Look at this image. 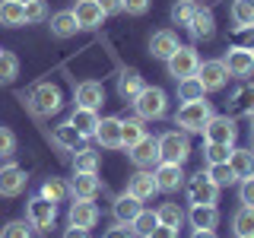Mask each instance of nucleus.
Here are the masks:
<instances>
[{"label": "nucleus", "instance_id": "2", "mask_svg": "<svg viewBox=\"0 0 254 238\" xmlns=\"http://www.w3.org/2000/svg\"><path fill=\"white\" fill-rule=\"evenodd\" d=\"M165 108H169V95L159 86H143V92L133 99V111L140 121H159L165 118Z\"/></svg>", "mask_w": 254, "mask_h": 238}, {"label": "nucleus", "instance_id": "27", "mask_svg": "<svg viewBox=\"0 0 254 238\" xmlns=\"http://www.w3.org/2000/svg\"><path fill=\"white\" fill-rule=\"evenodd\" d=\"M188 219H190L194 229H216L219 210H216V203H197V206H190Z\"/></svg>", "mask_w": 254, "mask_h": 238}, {"label": "nucleus", "instance_id": "43", "mask_svg": "<svg viewBox=\"0 0 254 238\" xmlns=\"http://www.w3.org/2000/svg\"><path fill=\"white\" fill-rule=\"evenodd\" d=\"M0 238H32V229L26 219H13L0 229Z\"/></svg>", "mask_w": 254, "mask_h": 238}, {"label": "nucleus", "instance_id": "31", "mask_svg": "<svg viewBox=\"0 0 254 238\" xmlns=\"http://www.w3.org/2000/svg\"><path fill=\"white\" fill-rule=\"evenodd\" d=\"M229 169L235 172V178L254 175V153L251 149H232V153H229Z\"/></svg>", "mask_w": 254, "mask_h": 238}, {"label": "nucleus", "instance_id": "19", "mask_svg": "<svg viewBox=\"0 0 254 238\" xmlns=\"http://www.w3.org/2000/svg\"><path fill=\"white\" fill-rule=\"evenodd\" d=\"M92 137L99 140L105 149H118V146H121V118H115V115H111V118H102Z\"/></svg>", "mask_w": 254, "mask_h": 238}, {"label": "nucleus", "instance_id": "5", "mask_svg": "<svg viewBox=\"0 0 254 238\" xmlns=\"http://www.w3.org/2000/svg\"><path fill=\"white\" fill-rule=\"evenodd\" d=\"M165 67H169V76L178 83V79L197 73V67H200V54H197L190 45H178V51H175L172 58L165 60Z\"/></svg>", "mask_w": 254, "mask_h": 238}, {"label": "nucleus", "instance_id": "55", "mask_svg": "<svg viewBox=\"0 0 254 238\" xmlns=\"http://www.w3.org/2000/svg\"><path fill=\"white\" fill-rule=\"evenodd\" d=\"M251 124H254V115H251Z\"/></svg>", "mask_w": 254, "mask_h": 238}, {"label": "nucleus", "instance_id": "41", "mask_svg": "<svg viewBox=\"0 0 254 238\" xmlns=\"http://www.w3.org/2000/svg\"><path fill=\"white\" fill-rule=\"evenodd\" d=\"M156 226H159V219H156V213H153V210H140L137 216H133V222H130V229L137 232V238H146Z\"/></svg>", "mask_w": 254, "mask_h": 238}, {"label": "nucleus", "instance_id": "49", "mask_svg": "<svg viewBox=\"0 0 254 238\" xmlns=\"http://www.w3.org/2000/svg\"><path fill=\"white\" fill-rule=\"evenodd\" d=\"M99 6H102V13H105V16L124 13V0H99Z\"/></svg>", "mask_w": 254, "mask_h": 238}, {"label": "nucleus", "instance_id": "44", "mask_svg": "<svg viewBox=\"0 0 254 238\" xmlns=\"http://www.w3.org/2000/svg\"><path fill=\"white\" fill-rule=\"evenodd\" d=\"M229 153H232V146H222V143H206V146H203L206 165H210V162H229Z\"/></svg>", "mask_w": 254, "mask_h": 238}, {"label": "nucleus", "instance_id": "37", "mask_svg": "<svg viewBox=\"0 0 254 238\" xmlns=\"http://www.w3.org/2000/svg\"><path fill=\"white\" fill-rule=\"evenodd\" d=\"M194 13H197V0H175V6H172V22L175 26H190V19H194Z\"/></svg>", "mask_w": 254, "mask_h": 238}, {"label": "nucleus", "instance_id": "7", "mask_svg": "<svg viewBox=\"0 0 254 238\" xmlns=\"http://www.w3.org/2000/svg\"><path fill=\"white\" fill-rule=\"evenodd\" d=\"M54 219H58V203L48 200V197H32V200L26 203V222L35 229H51Z\"/></svg>", "mask_w": 254, "mask_h": 238}, {"label": "nucleus", "instance_id": "25", "mask_svg": "<svg viewBox=\"0 0 254 238\" xmlns=\"http://www.w3.org/2000/svg\"><path fill=\"white\" fill-rule=\"evenodd\" d=\"M229 108H232V118L235 115L251 118L254 115V83H242V86H238V89L232 92V99H229Z\"/></svg>", "mask_w": 254, "mask_h": 238}, {"label": "nucleus", "instance_id": "13", "mask_svg": "<svg viewBox=\"0 0 254 238\" xmlns=\"http://www.w3.org/2000/svg\"><path fill=\"white\" fill-rule=\"evenodd\" d=\"M153 178H156V190H162V194H175V190L185 184V172L175 162H159L153 169Z\"/></svg>", "mask_w": 254, "mask_h": 238}, {"label": "nucleus", "instance_id": "36", "mask_svg": "<svg viewBox=\"0 0 254 238\" xmlns=\"http://www.w3.org/2000/svg\"><path fill=\"white\" fill-rule=\"evenodd\" d=\"M42 197H48V200H54V203L67 200V197H70L67 181H64V178H45L42 181Z\"/></svg>", "mask_w": 254, "mask_h": 238}, {"label": "nucleus", "instance_id": "48", "mask_svg": "<svg viewBox=\"0 0 254 238\" xmlns=\"http://www.w3.org/2000/svg\"><path fill=\"white\" fill-rule=\"evenodd\" d=\"M149 3H153V0H124V13H130V16H146V13H149Z\"/></svg>", "mask_w": 254, "mask_h": 238}, {"label": "nucleus", "instance_id": "23", "mask_svg": "<svg viewBox=\"0 0 254 238\" xmlns=\"http://www.w3.org/2000/svg\"><path fill=\"white\" fill-rule=\"evenodd\" d=\"M188 32L197 38V42H206V38H213V32H216V19H213V10H206V6H197L194 19H190Z\"/></svg>", "mask_w": 254, "mask_h": 238}, {"label": "nucleus", "instance_id": "28", "mask_svg": "<svg viewBox=\"0 0 254 238\" xmlns=\"http://www.w3.org/2000/svg\"><path fill=\"white\" fill-rule=\"evenodd\" d=\"M0 26H3V29L26 26V3H16V0H0Z\"/></svg>", "mask_w": 254, "mask_h": 238}, {"label": "nucleus", "instance_id": "26", "mask_svg": "<svg viewBox=\"0 0 254 238\" xmlns=\"http://www.w3.org/2000/svg\"><path fill=\"white\" fill-rule=\"evenodd\" d=\"M140 210H143L140 200H137L133 194H127V190H124V194H118L115 203H111V213H115V219H118V222H127V226L133 222V216H137Z\"/></svg>", "mask_w": 254, "mask_h": 238}, {"label": "nucleus", "instance_id": "21", "mask_svg": "<svg viewBox=\"0 0 254 238\" xmlns=\"http://www.w3.org/2000/svg\"><path fill=\"white\" fill-rule=\"evenodd\" d=\"M48 29H51L54 38H73L76 32H79L73 10H58L54 16H48Z\"/></svg>", "mask_w": 254, "mask_h": 238}, {"label": "nucleus", "instance_id": "47", "mask_svg": "<svg viewBox=\"0 0 254 238\" xmlns=\"http://www.w3.org/2000/svg\"><path fill=\"white\" fill-rule=\"evenodd\" d=\"M105 238H137V232L127 222H115L111 229H105Z\"/></svg>", "mask_w": 254, "mask_h": 238}, {"label": "nucleus", "instance_id": "50", "mask_svg": "<svg viewBox=\"0 0 254 238\" xmlns=\"http://www.w3.org/2000/svg\"><path fill=\"white\" fill-rule=\"evenodd\" d=\"M146 238H178V229L162 226V222H159V226H156V229H153V232H149Z\"/></svg>", "mask_w": 254, "mask_h": 238}, {"label": "nucleus", "instance_id": "6", "mask_svg": "<svg viewBox=\"0 0 254 238\" xmlns=\"http://www.w3.org/2000/svg\"><path fill=\"white\" fill-rule=\"evenodd\" d=\"M200 133H203L206 143H222V146H232L235 137H238V127H235V118L232 115H213Z\"/></svg>", "mask_w": 254, "mask_h": 238}, {"label": "nucleus", "instance_id": "15", "mask_svg": "<svg viewBox=\"0 0 254 238\" xmlns=\"http://www.w3.org/2000/svg\"><path fill=\"white\" fill-rule=\"evenodd\" d=\"M67 219H70V226H76V229H92L95 222L102 219V213H99V206H95L92 200H73L70 203Z\"/></svg>", "mask_w": 254, "mask_h": 238}, {"label": "nucleus", "instance_id": "20", "mask_svg": "<svg viewBox=\"0 0 254 238\" xmlns=\"http://www.w3.org/2000/svg\"><path fill=\"white\" fill-rule=\"evenodd\" d=\"M99 121H102V118H99V111H95V108H73V115H70V127H73V130L79 133V137H92V133H95V127H99Z\"/></svg>", "mask_w": 254, "mask_h": 238}, {"label": "nucleus", "instance_id": "11", "mask_svg": "<svg viewBox=\"0 0 254 238\" xmlns=\"http://www.w3.org/2000/svg\"><path fill=\"white\" fill-rule=\"evenodd\" d=\"M26 184H29V178L16 162L0 165V197H19L26 190Z\"/></svg>", "mask_w": 254, "mask_h": 238}, {"label": "nucleus", "instance_id": "18", "mask_svg": "<svg viewBox=\"0 0 254 238\" xmlns=\"http://www.w3.org/2000/svg\"><path fill=\"white\" fill-rule=\"evenodd\" d=\"M127 194H133L137 200H153V197L159 194L156 190V178H153V172H146V169H140L137 175H130V181H127Z\"/></svg>", "mask_w": 254, "mask_h": 238}, {"label": "nucleus", "instance_id": "17", "mask_svg": "<svg viewBox=\"0 0 254 238\" xmlns=\"http://www.w3.org/2000/svg\"><path fill=\"white\" fill-rule=\"evenodd\" d=\"M175 51H178V35H175L172 29L153 32V38H149V54H153L156 60H169Z\"/></svg>", "mask_w": 254, "mask_h": 238}, {"label": "nucleus", "instance_id": "33", "mask_svg": "<svg viewBox=\"0 0 254 238\" xmlns=\"http://www.w3.org/2000/svg\"><path fill=\"white\" fill-rule=\"evenodd\" d=\"M232 22L235 29L254 26V0H232Z\"/></svg>", "mask_w": 254, "mask_h": 238}, {"label": "nucleus", "instance_id": "39", "mask_svg": "<svg viewBox=\"0 0 254 238\" xmlns=\"http://www.w3.org/2000/svg\"><path fill=\"white\" fill-rule=\"evenodd\" d=\"M185 216H188V213L181 210L178 203H162V206L156 210V219L162 222V226H172V229H178L181 222H185Z\"/></svg>", "mask_w": 254, "mask_h": 238}, {"label": "nucleus", "instance_id": "10", "mask_svg": "<svg viewBox=\"0 0 254 238\" xmlns=\"http://www.w3.org/2000/svg\"><path fill=\"white\" fill-rule=\"evenodd\" d=\"M222 63H226L229 76H238V79H245V76L254 73V54H251V48H238V45L229 48L226 58H222Z\"/></svg>", "mask_w": 254, "mask_h": 238}, {"label": "nucleus", "instance_id": "51", "mask_svg": "<svg viewBox=\"0 0 254 238\" xmlns=\"http://www.w3.org/2000/svg\"><path fill=\"white\" fill-rule=\"evenodd\" d=\"M238 35H242V42H245V45H238V48H254V26L238 29Z\"/></svg>", "mask_w": 254, "mask_h": 238}, {"label": "nucleus", "instance_id": "40", "mask_svg": "<svg viewBox=\"0 0 254 238\" xmlns=\"http://www.w3.org/2000/svg\"><path fill=\"white\" fill-rule=\"evenodd\" d=\"M54 143H58L61 149H70V153H73V149H79V143H83V137H79V133H76L70 124H61L58 130H54Z\"/></svg>", "mask_w": 254, "mask_h": 238}, {"label": "nucleus", "instance_id": "22", "mask_svg": "<svg viewBox=\"0 0 254 238\" xmlns=\"http://www.w3.org/2000/svg\"><path fill=\"white\" fill-rule=\"evenodd\" d=\"M102 102H105V86H102V83L86 79V83L76 86V105L79 108H95V111H99Z\"/></svg>", "mask_w": 254, "mask_h": 238}, {"label": "nucleus", "instance_id": "57", "mask_svg": "<svg viewBox=\"0 0 254 238\" xmlns=\"http://www.w3.org/2000/svg\"><path fill=\"white\" fill-rule=\"evenodd\" d=\"M251 54H254V48H251Z\"/></svg>", "mask_w": 254, "mask_h": 238}, {"label": "nucleus", "instance_id": "16", "mask_svg": "<svg viewBox=\"0 0 254 238\" xmlns=\"http://www.w3.org/2000/svg\"><path fill=\"white\" fill-rule=\"evenodd\" d=\"M73 16H76V26H79V29H86V32L99 29V26H102V19H105V13H102L99 0H76Z\"/></svg>", "mask_w": 254, "mask_h": 238}, {"label": "nucleus", "instance_id": "24", "mask_svg": "<svg viewBox=\"0 0 254 238\" xmlns=\"http://www.w3.org/2000/svg\"><path fill=\"white\" fill-rule=\"evenodd\" d=\"M143 76L137 73V70H130V67H124L121 73H118V95H121L124 102H133L137 95L143 92Z\"/></svg>", "mask_w": 254, "mask_h": 238}, {"label": "nucleus", "instance_id": "52", "mask_svg": "<svg viewBox=\"0 0 254 238\" xmlns=\"http://www.w3.org/2000/svg\"><path fill=\"white\" fill-rule=\"evenodd\" d=\"M64 238H89V229H76V226H70V229H64Z\"/></svg>", "mask_w": 254, "mask_h": 238}, {"label": "nucleus", "instance_id": "56", "mask_svg": "<svg viewBox=\"0 0 254 238\" xmlns=\"http://www.w3.org/2000/svg\"><path fill=\"white\" fill-rule=\"evenodd\" d=\"M251 153H254V146H251Z\"/></svg>", "mask_w": 254, "mask_h": 238}, {"label": "nucleus", "instance_id": "8", "mask_svg": "<svg viewBox=\"0 0 254 238\" xmlns=\"http://www.w3.org/2000/svg\"><path fill=\"white\" fill-rule=\"evenodd\" d=\"M197 79L203 83V92H219L222 86L229 83V70L222 60H200V67H197Z\"/></svg>", "mask_w": 254, "mask_h": 238}, {"label": "nucleus", "instance_id": "12", "mask_svg": "<svg viewBox=\"0 0 254 238\" xmlns=\"http://www.w3.org/2000/svg\"><path fill=\"white\" fill-rule=\"evenodd\" d=\"M216 197H219V187L210 181V175H206V172L194 175V178L188 181V200H190V206H197V203H216Z\"/></svg>", "mask_w": 254, "mask_h": 238}, {"label": "nucleus", "instance_id": "4", "mask_svg": "<svg viewBox=\"0 0 254 238\" xmlns=\"http://www.w3.org/2000/svg\"><path fill=\"white\" fill-rule=\"evenodd\" d=\"M29 105H32V111H35V115H42V118L58 115L61 105H64L61 86H58V83H38L35 89H32V95H29Z\"/></svg>", "mask_w": 254, "mask_h": 238}, {"label": "nucleus", "instance_id": "58", "mask_svg": "<svg viewBox=\"0 0 254 238\" xmlns=\"http://www.w3.org/2000/svg\"><path fill=\"white\" fill-rule=\"evenodd\" d=\"M0 51H3V48H0Z\"/></svg>", "mask_w": 254, "mask_h": 238}, {"label": "nucleus", "instance_id": "54", "mask_svg": "<svg viewBox=\"0 0 254 238\" xmlns=\"http://www.w3.org/2000/svg\"><path fill=\"white\" fill-rule=\"evenodd\" d=\"M16 3H29V0H16Z\"/></svg>", "mask_w": 254, "mask_h": 238}, {"label": "nucleus", "instance_id": "46", "mask_svg": "<svg viewBox=\"0 0 254 238\" xmlns=\"http://www.w3.org/2000/svg\"><path fill=\"white\" fill-rule=\"evenodd\" d=\"M238 200L245 206H254V175L242 178V187H238Z\"/></svg>", "mask_w": 254, "mask_h": 238}, {"label": "nucleus", "instance_id": "32", "mask_svg": "<svg viewBox=\"0 0 254 238\" xmlns=\"http://www.w3.org/2000/svg\"><path fill=\"white\" fill-rule=\"evenodd\" d=\"M143 137H146V127H143L140 118H127V121H121V146L124 149L137 146Z\"/></svg>", "mask_w": 254, "mask_h": 238}, {"label": "nucleus", "instance_id": "42", "mask_svg": "<svg viewBox=\"0 0 254 238\" xmlns=\"http://www.w3.org/2000/svg\"><path fill=\"white\" fill-rule=\"evenodd\" d=\"M48 3L45 0H29L26 3V22H32V26H38V22H48Z\"/></svg>", "mask_w": 254, "mask_h": 238}, {"label": "nucleus", "instance_id": "38", "mask_svg": "<svg viewBox=\"0 0 254 238\" xmlns=\"http://www.w3.org/2000/svg\"><path fill=\"white\" fill-rule=\"evenodd\" d=\"M19 76V58L10 51H0V86H10Z\"/></svg>", "mask_w": 254, "mask_h": 238}, {"label": "nucleus", "instance_id": "30", "mask_svg": "<svg viewBox=\"0 0 254 238\" xmlns=\"http://www.w3.org/2000/svg\"><path fill=\"white\" fill-rule=\"evenodd\" d=\"M73 172L76 175H95L99 172V153L89 149V146L73 149Z\"/></svg>", "mask_w": 254, "mask_h": 238}, {"label": "nucleus", "instance_id": "45", "mask_svg": "<svg viewBox=\"0 0 254 238\" xmlns=\"http://www.w3.org/2000/svg\"><path fill=\"white\" fill-rule=\"evenodd\" d=\"M16 153V133L10 127H0V156H13Z\"/></svg>", "mask_w": 254, "mask_h": 238}, {"label": "nucleus", "instance_id": "53", "mask_svg": "<svg viewBox=\"0 0 254 238\" xmlns=\"http://www.w3.org/2000/svg\"><path fill=\"white\" fill-rule=\"evenodd\" d=\"M190 238H216V232H213V229H194Z\"/></svg>", "mask_w": 254, "mask_h": 238}, {"label": "nucleus", "instance_id": "1", "mask_svg": "<svg viewBox=\"0 0 254 238\" xmlns=\"http://www.w3.org/2000/svg\"><path fill=\"white\" fill-rule=\"evenodd\" d=\"M213 115H216V111H213V105L206 99L185 102V105L178 108V115H175V127H181L185 133H200Z\"/></svg>", "mask_w": 254, "mask_h": 238}, {"label": "nucleus", "instance_id": "29", "mask_svg": "<svg viewBox=\"0 0 254 238\" xmlns=\"http://www.w3.org/2000/svg\"><path fill=\"white\" fill-rule=\"evenodd\" d=\"M232 232L235 238H254V206H238L232 213Z\"/></svg>", "mask_w": 254, "mask_h": 238}, {"label": "nucleus", "instance_id": "34", "mask_svg": "<svg viewBox=\"0 0 254 238\" xmlns=\"http://www.w3.org/2000/svg\"><path fill=\"white\" fill-rule=\"evenodd\" d=\"M206 175H210V181L216 187H229V184H235V172L229 169V162H210L206 165Z\"/></svg>", "mask_w": 254, "mask_h": 238}, {"label": "nucleus", "instance_id": "14", "mask_svg": "<svg viewBox=\"0 0 254 238\" xmlns=\"http://www.w3.org/2000/svg\"><path fill=\"white\" fill-rule=\"evenodd\" d=\"M70 197L73 200H95V197L102 194V181H99V175H76L73 172V178H70Z\"/></svg>", "mask_w": 254, "mask_h": 238}, {"label": "nucleus", "instance_id": "3", "mask_svg": "<svg viewBox=\"0 0 254 238\" xmlns=\"http://www.w3.org/2000/svg\"><path fill=\"white\" fill-rule=\"evenodd\" d=\"M159 143V156L162 162H175V165H185L190 156V140L185 130H165L162 137H156Z\"/></svg>", "mask_w": 254, "mask_h": 238}, {"label": "nucleus", "instance_id": "35", "mask_svg": "<svg viewBox=\"0 0 254 238\" xmlns=\"http://www.w3.org/2000/svg\"><path fill=\"white\" fill-rule=\"evenodd\" d=\"M203 83L197 76H185V79H178V99L181 102H197V99H203Z\"/></svg>", "mask_w": 254, "mask_h": 238}, {"label": "nucleus", "instance_id": "9", "mask_svg": "<svg viewBox=\"0 0 254 238\" xmlns=\"http://www.w3.org/2000/svg\"><path fill=\"white\" fill-rule=\"evenodd\" d=\"M130 153V162L137 165V169H146V172H153L159 162H162V156H159V143H156V137H143L137 146H130L127 149Z\"/></svg>", "mask_w": 254, "mask_h": 238}]
</instances>
